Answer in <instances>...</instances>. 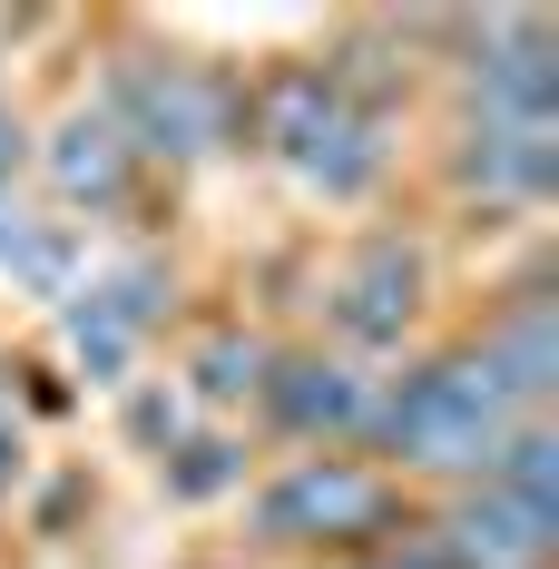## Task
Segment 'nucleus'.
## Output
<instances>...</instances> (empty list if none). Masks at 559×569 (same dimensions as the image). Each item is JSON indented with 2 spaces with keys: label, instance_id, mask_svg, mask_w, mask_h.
<instances>
[{
  "label": "nucleus",
  "instance_id": "obj_16",
  "mask_svg": "<svg viewBox=\"0 0 559 569\" xmlns=\"http://www.w3.org/2000/svg\"><path fill=\"white\" fill-rule=\"evenodd\" d=\"M30 501V432H20V412H0V520Z\"/></svg>",
  "mask_w": 559,
  "mask_h": 569
},
{
  "label": "nucleus",
  "instance_id": "obj_14",
  "mask_svg": "<svg viewBox=\"0 0 559 569\" xmlns=\"http://www.w3.org/2000/svg\"><path fill=\"white\" fill-rule=\"evenodd\" d=\"M197 422H207V412L187 402V383H177V373H138V383L118 393V432H128V452L148 461V471H158V461H168Z\"/></svg>",
  "mask_w": 559,
  "mask_h": 569
},
{
  "label": "nucleus",
  "instance_id": "obj_4",
  "mask_svg": "<svg viewBox=\"0 0 559 569\" xmlns=\"http://www.w3.org/2000/svg\"><path fill=\"white\" fill-rule=\"evenodd\" d=\"M236 520H246V550H266V560L335 569V560H373L383 540H402L412 491L373 452H276V461H256Z\"/></svg>",
  "mask_w": 559,
  "mask_h": 569
},
{
  "label": "nucleus",
  "instance_id": "obj_7",
  "mask_svg": "<svg viewBox=\"0 0 559 569\" xmlns=\"http://www.w3.org/2000/svg\"><path fill=\"white\" fill-rule=\"evenodd\" d=\"M373 383L383 373H363L353 353H335V343H315V335H285L276 373H266V393L246 412V432L276 442V452H363Z\"/></svg>",
  "mask_w": 559,
  "mask_h": 569
},
{
  "label": "nucleus",
  "instance_id": "obj_15",
  "mask_svg": "<svg viewBox=\"0 0 559 569\" xmlns=\"http://www.w3.org/2000/svg\"><path fill=\"white\" fill-rule=\"evenodd\" d=\"M481 481H491V491H520V501H540V511H559V422H550V412H530L501 452H491Z\"/></svg>",
  "mask_w": 559,
  "mask_h": 569
},
{
  "label": "nucleus",
  "instance_id": "obj_6",
  "mask_svg": "<svg viewBox=\"0 0 559 569\" xmlns=\"http://www.w3.org/2000/svg\"><path fill=\"white\" fill-rule=\"evenodd\" d=\"M30 197L50 207L59 227L109 236V227H128V217L158 197V177L128 158L118 118L79 89V99H59L50 118H30Z\"/></svg>",
  "mask_w": 559,
  "mask_h": 569
},
{
  "label": "nucleus",
  "instance_id": "obj_5",
  "mask_svg": "<svg viewBox=\"0 0 559 569\" xmlns=\"http://www.w3.org/2000/svg\"><path fill=\"white\" fill-rule=\"evenodd\" d=\"M432 335H442V246H432V227H402V217L353 227L325 256V284H315V343L353 353L363 373H392Z\"/></svg>",
  "mask_w": 559,
  "mask_h": 569
},
{
  "label": "nucleus",
  "instance_id": "obj_12",
  "mask_svg": "<svg viewBox=\"0 0 559 569\" xmlns=\"http://www.w3.org/2000/svg\"><path fill=\"white\" fill-rule=\"evenodd\" d=\"M50 335H59L69 383H89V393H128V383L148 373V353H158V343H148L109 295H99V284H79L69 305H50Z\"/></svg>",
  "mask_w": 559,
  "mask_h": 569
},
{
  "label": "nucleus",
  "instance_id": "obj_1",
  "mask_svg": "<svg viewBox=\"0 0 559 569\" xmlns=\"http://www.w3.org/2000/svg\"><path fill=\"white\" fill-rule=\"evenodd\" d=\"M520 422H530V412L501 393V373H491L461 335H432L422 353H402L383 383H373L363 452L383 461L412 501H432V491H471Z\"/></svg>",
  "mask_w": 559,
  "mask_h": 569
},
{
  "label": "nucleus",
  "instance_id": "obj_2",
  "mask_svg": "<svg viewBox=\"0 0 559 569\" xmlns=\"http://www.w3.org/2000/svg\"><path fill=\"white\" fill-rule=\"evenodd\" d=\"M99 30H109V69L89 99L118 118L128 158L158 187L246 158V69L236 59H197L158 30H138V20H99Z\"/></svg>",
  "mask_w": 559,
  "mask_h": 569
},
{
  "label": "nucleus",
  "instance_id": "obj_17",
  "mask_svg": "<svg viewBox=\"0 0 559 569\" xmlns=\"http://www.w3.org/2000/svg\"><path fill=\"white\" fill-rule=\"evenodd\" d=\"M0 187H30V109H20V89H0Z\"/></svg>",
  "mask_w": 559,
  "mask_h": 569
},
{
  "label": "nucleus",
  "instance_id": "obj_11",
  "mask_svg": "<svg viewBox=\"0 0 559 569\" xmlns=\"http://www.w3.org/2000/svg\"><path fill=\"white\" fill-rule=\"evenodd\" d=\"M276 353H285V325L246 315V305H226V315H187L177 383H187V402H197L207 422H246L256 393H266V373H276Z\"/></svg>",
  "mask_w": 559,
  "mask_h": 569
},
{
  "label": "nucleus",
  "instance_id": "obj_13",
  "mask_svg": "<svg viewBox=\"0 0 559 569\" xmlns=\"http://www.w3.org/2000/svg\"><path fill=\"white\" fill-rule=\"evenodd\" d=\"M256 461H266V442H256L246 422H197V432L158 461V501H177V511H236L246 481H256Z\"/></svg>",
  "mask_w": 559,
  "mask_h": 569
},
{
  "label": "nucleus",
  "instance_id": "obj_8",
  "mask_svg": "<svg viewBox=\"0 0 559 569\" xmlns=\"http://www.w3.org/2000/svg\"><path fill=\"white\" fill-rule=\"evenodd\" d=\"M432 177L461 217L481 227H530L559 187V138H520V128H461L442 118V148H432Z\"/></svg>",
  "mask_w": 559,
  "mask_h": 569
},
{
  "label": "nucleus",
  "instance_id": "obj_10",
  "mask_svg": "<svg viewBox=\"0 0 559 569\" xmlns=\"http://www.w3.org/2000/svg\"><path fill=\"white\" fill-rule=\"evenodd\" d=\"M412 520H422V540L442 550V569H550L559 560V511L520 501V491H491V481L432 491Z\"/></svg>",
  "mask_w": 559,
  "mask_h": 569
},
{
  "label": "nucleus",
  "instance_id": "obj_3",
  "mask_svg": "<svg viewBox=\"0 0 559 569\" xmlns=\"http://www.w3.org/2000/svg\"><path fill=\"white\" fill-rule=\"evenodd\" d=\"M246 158H266L315 207H373L402 177V128L353 109L325 79V59L305 50V59H266L246 79Z\"/></svg>",
  "mask_w": 559,
  "mask_h": 569
},
{
  "label": "nucleus",
  "instance_id": "obj_9",
  "mask_svg": "<svg viewBox=\"0 0 559 569\" xmlns=\"http://www.w3.org/2000/svg\"><path fill=\"white\" fill-rule=\"evenodd\" d=\"M451 335L501 373V393L520 402V412H550L559 402V284L540 276V266H520L510 284H491L481 315L451 325Z\"/></svg>",
  "mask_w": 559,
  "mask_h": 569
}]
</instances>
